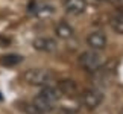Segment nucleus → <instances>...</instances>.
I'll use <instances>...</instances> for the list:
<instances>
[{
	"label": "nucleus",
	"mask_w": 123,
	"mask_h": 114,
	"mask_svg": "<svg viewBox=\"0 0 123 114\" xmlns=\"http://www.w3.org/2000/svg\"><path fill=\"white\" fill-rule=\"evenodd\" d=\"M87 44L90 46V49H93V50H102V49H105L106 44H108V38L102 31H96V32H91V34L87 37Z\"/></svg>",
	"instance_id": "obj_5"
},
{
	"label": "nucleus",
	"mask_w": 123,
	"mask_h": 114,
	"mask_svg": "<svg viewBox=\"0 0 123 114\" xmlns=\"http://www.w3.org/2000/svg\"><path fill=\"white\" fill-rule=\"evenodd\" d=\"M64 9L70 15H81L87 9V0H64Z\"/></svg>",
	"instance_id": "obj_7"
},
{
	"label": "nucleus",
	"mask_w": 123,
	"mask_h": 114,
	"mask_svg": "<svg viewBox=\"0 0 123 114\" xmlns=\"http://www.w3.org/2000/svg\"><path fill=\"white\" fill-rule=\"evenodd\" d=\"M27 11H31L32 14H35L37 17L44 18V17H50L55 12V8L50 5H40V6H34V3H31V6H27Z\"/></svg>",
	"instance_id": "obj_10"
},
{
	"label": "nucleus",
	"mask_w": 123,
	"mask_h": 114,
	"mask_svg": "<svg viewBox=\"0 0 123 114\" xmlns=\"http://www.w3.org/2000/svg\"><path fill=\"white\" fill-rule=\"evenodd\" d=\"M55 34L58 38H61V40H70V38L74 35V31L67 21H59L55 27Z\"/></svg>",
	"instance_id": "obj_9"
},
{
	"label": "nucleus",
	"mask_w": 123,
	"mask_h": 114,
	"mask_svg": "<svg viewBox=\"0 0 123 114\" xmlns=\"http://www.w3.org/2000/svg\"><path fill=\"white\" fill-rule=\"evenodd\" d=\"M58 90L61 91V94L73 96V94H76V91H78V84L72 79H64V81H59Z\"/></svg>",
	"instance_id": "obj_11"
},
{
	"label": "nucleus",
	"mask_w": 123,
	"mask_h": 114,
	"mask_svg": "<svg viewBox=\"0 0 123 114\" xmlns=\"http://www.w3.org/2000/svg\"><path fill=\"white\" fill-rule=\"evenodd\" d=\"M23 78L29 85L44 87V85H49V82L52 81V73L46 69H31L25 73Z\"/></svg>",
	"instance_id": "obj_2"
},
{
	"label": "nucleus",
	"mask_w": 123,
	"mask_h": 114,
	"mask_svg": "<svg viewBox=\"0 0 123 114\" xmlns=\"http://www.w3.org/2000/svg\"><path fill=\"white\" fill-rule=\"evenodd\" d=\"M120 114H123V107H122V110H120Z\"/></svg>",
	"instance_id": "obj_18"
},
{
	"label": "nucleus",
	"mask_w": 123,
	"mask_h": 114,
	"mask_svg": "<svg viewBox=\"0 0 123 114\" xmlns=\"http://www.w3.org/2000/svg\"><path fill=\"white\" fill-rule=\"evenodd\" d=\"M116 70L112 69V63H105L100 69H97L96 72H93V81L96 85H103L108 87L111 84L112 78H114Z\"/></svg>",
	"instance_id": "obj_3"
},
{
	"label": "nucleus",
	"mask_w": 123,
	"mask_h": 114,
	"mask_svg": "<svg viewBox=\"0 0 123 114\" xmlns=\"http://www.w3.org/2000/svg\"><path fill=\"white\" fill-rule=\"evenodd\" d=\"M21 110L25 111L26 114H44L34 102H31V103H21Z\"/></svg>",
	"instance_id": "obj_15"
},
{
	"label": "nucleus",
	"mask_w": 123,
	"mask_h": 114,
	"mask_svg": "<svg viewBox=\"0 0 123 114\" xmlns=\"http://www.w3.org/2000/svg\"><path fill=\"white\" fill-rule=\"evenodd\" d=\"M81 101L84 103V107H87L88 110H94L103 102V93L97 88H90L85 90L81 96Z\"/></svg>",
	"instance_id": "obj_4"
},
{
	"label": "nucleus",
	"mask_w": 123,
	"mask_h": 114,
	"mask_svg": "<svg viewBox=\"0 0 123 114\" xmlns=\"http://www.w3.org/2000/svg\"><path fill=\"white\" fill-rule=\"evenodd\" d=\"M32 102H34L35 105L38 107V108H40V110H41L43 113H44V114H46V113H50V111H53V108H55V105H53V103H50L49 101H46V99H44V97H41L40 94H37V96H35V99H34Z\"/></svg>",
	"instance_id": "obj_12"
},
{
	"label": "nucleus",
	"mask_w": 123,
	"mask_h": 114,
	"mask_svg": "<svg viewBox=\"0 0 123 114\" xmlns=\"http://www.w3.org/2000/svg\"><path fill=\"white\" fill-rule=\"evenodd\" d=\"M35 50H40V52H46V53H52L58 49V44L53 38H49V37H38L35 38L34 43H32Z\"/></svg>",
	"instance_id": "obj_6"
},
{
	"label": "nucleus",
	"mask_w": 123,
	"mask_h": 114,
	"mask_svg": "<svg viewBox=\"0 0 123 114\" xmlns=\"http://www.w3.org/2000/svg\"><path fill=\"white\" fill-rule=\"evenodd\" d=\"M21 61H23V58L20 55H17V53H9V55L2 56V64L5 67H14V65L20 64Z\"/></svg>",
	"instance_id": "obj_13"
},
{
	"label": "nucleus",
	"mask_w": 123,
	"mask_h": 114,
	"mask_svg": "<svg viewBox=\"0 0 123 114\" xmlns=\"http://www.w3.org/2000/svg\"><path fill=\"white\" fill-rule=\"evenodd\" d=\"M97 2H111V0H97Z\"/></svg>",
	"instance_id": "obj_17"
},
{
	"label": "nucleus",
	"mask_w": 123,
	"mask_h": 114,
	"mask_svg": "<svg viewBox=\"0 0 123 114\" xmlns=\"http://www.w3.org/2000/svg\"><path fill=\"white\" fill-rule=\"evenodd\" d=\"M38 94H40L41 97H44L46 101H49L50 103H53L55 107H56V103L59 102L61 96H62L61 91L58 90V87H52V85H44Z\"/></svg>",
	"instance_id": "obj_8"
},
{
	"label": "nucleus",
	"mask_w": 123,
	"mask_h": 114,
	"mask_svg": "<svg viewBox=\"0 0 123 114\" xmlns=\"http://www.w3.org/2000/svg\"><path fill=\"white\" fill-rule=\"evenodd\" d=\"M111 27L117 32V34L123 35V14H117V15L112 17V20H111Z\"/></svg>",
	"instance_id": "obj_14"
},
{
	"label": "nucleus",
	"mask_w": 123,
	"mask_h": 114,
	"mask_svg": "<svg viewBox=\"0 0 123 114\" xmlns=\"http://www.w3.org/2000/svg\"><path fill=\"white\" fill-rule=\"evenodd\" d=\"M9 40H6V38H3V37H0V46H5V44H8Z\"/></svg>",
	"instance_id": "obj_16"
},
{
	"label": "nucleus",
	"mask_w": 123,
	"mask_h": 114,
	"mask_svg": "<svg viewBox=\"0 0 123 114\" xmlns=\"http://www.w3.org/2000/svg\"><path fill=\"white\" fill-rule=\"evenodd\" d=\"M78 63L81 65L82 69L88 70V72H96L97 69H100L103 64H105V59H103V56L99 53V50H93L90 49L87 52H84V53L79 55L78 58Z\"/></svg>",
	"instance_id": "obj_1"
}]
</instances>
